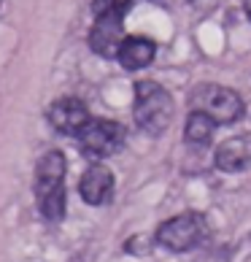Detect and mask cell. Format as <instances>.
I'll return each instance as SVG.
<instances>
[{
    "label": "cell",
    "mask_w": 251,
    "mask_h": 262,
    "mask_svg": "<svg viewBox=\"0 0 251 262\" xmlns=\"http://www.w3.org/2000/svg\"><path fill=\"white\" fill-rule=\"evenodd\" d=\"M216 168L224 173H240L251 168V133L233 135L216 149Z\"/></svg>",
    "instance_id": "9"
},
{
    "label": "cell",
    "mask_w": 251,
    "mask_h": 262,
    "mask_svg": "<svg viewBox=\"0 0 251 262\" xmlns=\"http://www.w3.org/2000/svg\"><path fill=\"white\" fill-rule=\"evenodd\" d=\"M65 154L60 149L46 151L38 160L35 168V200L38 211L46 222H62L65 219Z\"/></svg>",
    "instance_id": "1"
},
{
    "label": "cell",
    "mask_w": 251,
    "mask_h": 262,
    "mask_svg": "<svg viewBox=\"0 0 251 262\" xmlns=\"http://www.w3.org/2000/svg\"><path fill=\"white\" fill-rule=\"evenodd\" d=\"M246 3V11H248V16H251V0H243Z\"/></svg>",
    "instance_id": "13"
},
{
    "label": "cell",
    "mask_w": 251,
    "mask_h": 262,
    "mask_svg": "<svg viewBox=\"0 0 251 262\" xmlns=\"http://www.w3.org/2000/svg\"><path fill=\"white\" fill-rule=\"evenodd\" d=\"M79 195L86 206H105L113 195V173L108 165L92 162L89 168L81 173L79 181Z\"/></svg>",
    "instance_id": "8"
},
{
    "label": "cell",
    "mask_w": 251,
    "mask_h": 262,
    "mask_svg": "<svg viewBox=\"0 0 251 262\" xmlns=\"http://www.w3.org/2000/svg\"><path fill=\"white\" fill-rule=\"evenodd\" d=\"M132 92H135V103H132L135 124H138L146 135H151V138H159V135L170 127L173 111H176L170 92L151 79L135 81Z\"/></svg>",
    "instance_id": "2"
},
{
    "label": "cell",
    "mask_w": 251,
    "mask_h": 262,
    "mask_svg": "<svg viewBox=\"0 0 251 262\" xmlns=\"http://www.w3.org/2000/svg\"><path fill=\"white\" fill-rule=\"evenodd\" d=\"M124 41H127V35H124V11L95 16V25L89 30V49L95 54L105 57V60H113V57H119V49Z\"/></svg>",
    "instance_id": "6"
},
{
    "label": "cell",
    "mask_w": 251,
    "mask_h": 262,
    "mask_svg": "<svg viewBox=\"0 0 251 262\" xmlns=\"http://www.w3.org/2000/svg\"><path fill=\"white\" fill-rule=\"evenodd\" d=\"M0 3H3V0H0Z\"/></svg>",
    "instance_id": "14"
},
{
    "label": "cell",
    "mask_w": 251,
    "mask_h": 262,
    "mask_svg": "<svg viewBox=\"0 0 251 262\" xmlns=\"http://www.w3.org/2000/svg\"><path fill=\"white\" fill-rule=\"evenodd\" d=\"M89 122H92L89 108H86L84 100H79V98H60L49 105V124L62 135L79 138L81 130Z\"/></svg>",
    "instance_id": "7"
},
{
    "label": "cell",
    "mask_w": 251,
    "mask_h": 262,
    "mask_svg": "<svg viewBox=\"0 0 251 262\" xmlns=\"http://www.w3.org/2000/svg\"><path fill=\"white\" fill-rule=\"evenodd\" d=\"M189 103H192V111L208 114L216 124H235L246 111L243 98L235 90L221 84H200L192 92Z\"/></svg>",
    "instance_id": "3"
},
{
    "label": "cell",
    "mask_w": 251,
    "mask_h": 262,
    "mask_svg": "<svg viewBox=\"0 0 251 262\" xmlns=\"http://www.w3.org/2000/svg\"><path fill=\"white\" fill-rule=\"evenodd\" d=\"M154 57H157V43H154L151 38L132 35L122 43L117 60L124 71H143V68H149L154 62Z\"/></svg>",
    "instance_id": "10"
},
{
    "label": "cell",
    "mask_w": 251,
    "mask_h": 262,
    "mask_svg": "<svg viewBox=\"0 0 251 262\" xmlns=\"http://www.w3.org/2000/svg\"><path fill=\"white\" fill-rule=\"evenodd\" d=\"M124 127L111 119H92L79 135V151L86 160L100 162L111 154H117L124 143Z\"/></svg>",
    "instance_id": "5"
},
{
    "label": "cell",
    "mask_w": 251,
    "mask_h": 262,
    "mask_svg": "<svg viewBox=\"0 0 251 262\" xmlns=\"http://www.w3.org/2000/svg\"><path fill=\"white\" fill-rule=\"evenodd\" d=\"M132 0H92V14L95 16H103V14H111V11H124L127 14Z\"/></svg>",
    "instance_id": "12"
},
{
    "label": "cell",
    "mask_w": 251,
    "mask_h": 262,
    "mask_svg": "<svg viewBox=\"0 0 251 262\" xmlns=\"http://www.w3.org/2000/svg\"><path fill=\"white\" fill-rule=\"evenodd\" d=\"M208 238V222L197 211L178 213L168 222H162L154 232V241L168 251H192Z\"/></svg>",
    "instance_id": "4"
},
{
    "label": "cell",
    "mask_w": 251,
    "mask_h": 262,
    "mask_svg": "<svg viewBox=\"0 0 251 262\" xmlns=\"http://www.w3.org/2000/svg\"><path fill=\"white\" fill-rule=\"evenodd\" d=\"M219 124L211 119L208 114H200V111H192L187 116V127H184V138L192 146H208L211 138H214V130Z\"/></svg>",
    "instance_id": "11"
}]
</instances>
